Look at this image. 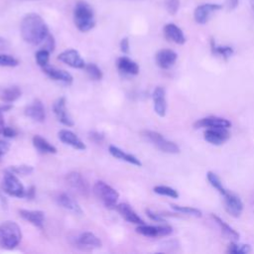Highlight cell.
<instances>
[{"mask_svg": "<svg viewBox=\"0 0 254 254\" xmlns=\"http://www.w3.org/2000/svg\"><path fill=\"white\" fill-rule=\"evenodd\" d=\"M20 32L23 40L31 45H40L50 34L44 19L36 13L25 15L20 24Z\"/></svg>", "mask_w": 254, "mask_h": 254, "instance_id": "1", "label": "cell"}, {"mask_svg": "<svg viewBox=\"0 0 254 254\" xmlns=\"http://www.w3.org/2000/svg\"><path fill=\"white\" fill-rule=\"evenodd\" d=\"M73 23L77 30L82 33H86L94 28V11L86 1H76L73 8Z\"/></svg>", "mask_w": 254, "mask_h": 254, "instance_id": "2", "label": "cell"}, {"mask_svg": "<svg viewBox=\"0 0 254 254\" xmlns=\"http://www.w3.org/2000/svg\"><path fill=\"white\" fill-rule=\"evenodd\" d=\"M22 240L20 226L12 220L4 221L0 224V247L11 250L19 245Z\"/></svg>", "mask_w": 254, "mask_h": 254, "instance_id": "3", "label": "cell"}, {"mask_svg": "<svg viewBox=\"0 0 254 254\" xmlns=\"http://www.w3.org/2000/svg\"><path fill=\"white\" fill-rule=\"evenodd\" d=\"M142 136L151 144H153L157 149L168 154H178L180 153V147L173 141L166 139L161 133L153 130L142 131Z\"/></svg>", "mask_w": 254, "mask_h": 254, "instance_id": "4", "label": "cell"}, {"mask_svg": "<svg viewBox=\"0 0 254 254\" xmlns=\"http://www.w3.org/2000/svg\"><path fill=\"white\" fill-rule=\"evenodd\" d=\"M93 193L108 208L115 207L119 198L118 191L103 181H97L94 184Z\"/></svg>", "mask_w": 254, "mask_h": 254, "instance_id": "5", "label": "cell"}, {"mask_svg": "<svg viewBox=\"0 0 254 254\" xmlns=\"http://www.w3.org/2000/svg\"><path fill=\"white\" fill-rule=\"evenodd\" d=\"M2 189L4 192L15 197H23L25 196V193H26L24 186L22 185L20 180L16 177V174L11 172L10 170H6L4 173V177L2 181Z\"/></svg>", "mask_w": 254, "mask_h": 254, "instance_id": "6", "label": "cell"}, {"mask_svg": "<svg viewBox=\"0 0 254 254\" xmlns=\"http://www.w3.org/2000/svg\"><path fill=\"white\" fill-rule=\"evenodd\" d=\"M229 128L223 127H214V128H206L203 133L204 140L214 146L222 145L230 138Z\"/></svg>", "mask_w": 254, "mask_h": 254, "instance_id": "7", "label": "cell"}, {"mask_svg": "<svg viewBox=\"0 0 254 254\" xmlns=\"http://www.w3.org/2000/svg\"><path fill=\"white\" fill-rule=\"evenodd\" d=\"M66 183L67 185L78 194L87 197L90 192L89 185L85 181V179L81 176V174L77 172H71L66 175Z\"/></svg>", "mask_w": 254, "mask_h": 254, "instance_id": "8", "label": "cell"}, {"mask_svg": "<svg viewBox=\"0 0 254 254\" xmlns=\"http://www.w3.org/2000/svg\"><path fill=\"white\" fill-rule=\"evenodd\" d=\"M221 8H222V6L217 3H204L201 5H198L193 12L194 21L197 24L203 25V24L207 23L210 16L214 12L220 10Z\"/></svg>", "mask_w": 254, "mask_h": 254, "instance_id": "9", "label": "cell"}, {"mask_svg": "<svg viewBox=\"0 0 254 254\" xmlns=\"http://www.w3.org/2000/svg\"><path fill=\"white\" fill-rule=\"evenodd\" d=\"M53 110L57 119L64 125L67 127H72L74 125L73 120L69 116L66 109V100L65 97L62 96L58 98L53 104Z\"/></svg>", "mask_w": 254, "mask_h": 254, "instance_id": "10", "label": "cell"}, {"mask_svg": "<svg viewBox=\"0 0 254 254\" xmlns=\"http://www.w3.org/2000/svg\"><path fill=\"white\" fill-rule=\"evenodd\" d=\"M58 60L73 68H84L86 64L79 53L74 49H68L62 52L58 56Z\"/></svg>", "mask_w": 254, "mask_h": 254, "instance_id": "11", "label": "cell"}, {"mask_svg": "<svg viewBox=\"0 0 254 254\" xmlns=\"http://www.w3.org/2000/svg\"><path fill=\"white\" fill-rule=\"evenodd\" d=\"M225 210L233 217H239L243 210L242 200L238 195L229 190L223 195Z\"/></svg>", "mask_w": 254, "mask_h": 254, "instance_id": "12", "label": "cell"}, {"mask_svg": "<svg viewBox=\"0 0 254 254\" xmlns=\"http://www.w3.org/2000/svg\"><path fill=\"white\" fill-rule=\"evenodd\" d=\"M231 122L225 118L218 117V116H207L196 120L193 123L194 129L200 128H214V127H223V128H230Z\"/></svg>", "mask_w": 254, "mask_h": 254, "instance_id": "13", "label": "cell"}, {"mask_svg": "<svg viewBox=\"0 0 254 254\" xmlns=\"http://www.w3.org/2000/svg\"><path fill=\"white\" fill-rule=\"evenodd\" d=\"M156 63L163 69H169L172 67L178 59V55L171 49H162L156 54Z\"/></svg>", "mask_w": 254, "mask_h": 254, "instance_id": "14", "label": "cell"}, {"mask_svg": "<svg viewBox=\"0 0 254 254\" xmlns=\"http://www.w3.org/2000/svg\"><path fill=\"white\" fill-rule=\"evenodd\" d=\"M154 102V110L160 117H164L167 113V100L166 90L162 86H157L152 94Z\"/></svg>", "mask_w": 254, "mask_h": 254, "instance_id": "15", "label": "cell"}, {"mask_svg": "<svg viewBox=\"0 0 254 254\" xmlns=\"http://www.w3.org/2000/svg\"><path fill=\"white\" fill-rule=\"evenodd\" d=\"M163 31L166 39L170 42H173L178 45H184L187 41L184 32L176 24H173V23L166 24L164 26Z\"/></svg>", "mask_w": 254, "mask_h": 254, "instance_id": "16", "label": "cell"}, {"mask_svg": "<svg viewBox=\"0 0 254 254\" xmlns=\"http://www.w3.org/2000/svg\"><path fill=\"white\" fill-rule=\"evenodd\" d=\"M43 68V71L52 79L56 80V81H61L64 84H71L72 83V75L64 70V69H61V68H57L54 66H50V65H46Z\"/></svg>", "mask_w": 254, "mask_h": 254, "instance_id": "17", "label": "cell"}, {"mask_svg": "<svg viewBox=\"0 0 254 254\" xmlns=\"http://www.w3.org/2000/svg\"><path fill=\"white\" fill-rule=\"evenodd\" d=\"M58 136H59V139L63 143L69 145L76 150H85L86 149V145L77 137V135L75 133H73L70 130L62 129L59 131Z\"/></svg>", "mask_w": 254, "mask_h": 254, "instance_id": "18", "label": "cell"}, {"mask_svg": "<svg viewBox=\"0 0 254 254\" xmlns=\"http://www.w3.org/2000/svg\"><path fill=\"white\" fill-rule=\"evenodd\" d=\"M25 114L37 122H43L46 118V111L43 102L40 99H35L25 108Z\"/></svg>", "mask_w": 254, "mask_h": 254, "instance_id": "19", "label": "cell"}, {"mask_svg": "<svg viewBox=\"0 0 254 254\" xmlns=\"http://www.w3.org/2000/svg\"><path fill=\"white\" fill-rule=\"evenodd\" d=\"M116 210L119 212V214L128 222L134 223V224H143L144 220L135 212V210L125 202L116 204L115 206Z\"/></svg>", "mask_w": 254, "mask_h": 254, "instance_id": "20", "label": "cell"}, {"mask_svg": "<svg viewBox=\"0 0 254 254\" xmlns=\"http://www.w3.org/2000/svg\"><path fill=\"white\" fill-rule=\"evenodd\" d=\"M56 199H57V202L64 209H67V210L73 212L74 214H78V215L82 214V209H81L80 205L68 193L61 192L60 194L57 195Z\"/></svg>", "mask_w": 254, "mask_h": 254, "instance_id": "21", "label": "cell"}, {"mask_svg": "<svg viewBox=\"0 0 254 254\" xmlns=\"http://www.w3.org/2000/svg\"><path fill=\"white\" fill-rule=\"evenodd\" d=\"M20 216L33 224L34 226L38 228L44 227V221H45V213L42 210H28V209H20L19 210Z\"/></svg>", "mask_w": 254, "mask_h": 254, "instance_id": "22", "label": "cell"}, {"mask_svg": "<svg viewBox=\"0 0 254 254\" xmlns=\"http://www.w3.org/2000/svg\"><path fill=\"white\" fill-rule=\"evenodd\" d=\"M76 243L79 246L86 247V248H100L102 246V242L94 233L90 231H86L81 233L77 239Z\"/></svg>", "mask_w": 254, "mask_h": 254, "instance_id": "23", "label": "cell"}, {"mask_svg": "<svg viewBox=\"0 0 254 254\" xmlns=\"http://www.w3.org/2000/svg\"><path fill=\"white\" fill-rule=\"evenodd\" d=\"M117 67L121 72L131 75L138 74L140 69L138 64L128 57H120L117 61Z\"/></svg>", "mask_w": 254, "mask_h": 254, "instance_id": "24", "label": "cell"}, {"mask_svg": "<svg viewBox=\"0 0 254 254\" xmlns=\"http://www.w3.org/2000/svg\"><path fill=\"white\" fill-rule=\"evenodd\" d=\"M108 151L109 153L114 157V158H117L119 160H122V161H125L127 163H130L132 165H135L137 167H141L142 166V163L141 161L135 157L134 155L132 154H129V153H126L124 152L123 150H121L120 148L114 146V145H110L109 148H108Z\"/></svg>", "mask_w": 254, "mask_h": 254, "instance_id": "25", "label": "cell"}, {"mask_svg": "<svg viewBox=\"0 0 254 254\" xmlns=\"http://www.w3.org/2000/svg\"><path fill=\"white\" fill-rule=\"evenodd\" d=\"M210 216H211V218L213 219V221L218 225V227L220 228L221 232H222L225 236H227L228 238L233 239V240H238V238H239V233H238L234 228H232L229 224H227L224 220H222L218 215H216V214H214V213H211Z\"/></svg>", "mask_w": 254, "mask_h": 254, "instance_id": "26", "label": "cell"}, {"mask_svg": "<svg viewBox=\"0 0 254 254\" xmlns=\"http://www.w3.org/2000/svg\"><path fill=\"white\" fill-rule=\"evenodd\" d=\"M32 142H33V145L34 147L41 153H45V154H56L58 151H57V148L50 144L45 138H43L42 136L40 135H35L32 139Z\"/></svg>", "mask_w": 254, "mask_h": 254, "instance_id": "27", "label": "cell"}, {"mask_svg": "<svg viewBox=\"0 0 254 254\" xmlns=\"http://www.w3.org/2000/svg\"><path fill=\"white\" fill-rule=\"evenodd\" d=\"M21 94H22V91H21L20 87L13 85V86L4 88L0 93V98L2 101L6 102V103H11V102H14L15 100H17L21 96Z\"/></svg>", "mask_w": 254, "mask_h": 254, "instance_id": "28", "label": "cell"}, {"mask_svg": "<svg viewBox=\"0 0 254 254\" xmlns=\"http://www.w3.org/2000/svg\"><path fill=\"white\" fill-rule=\"evenodd\" d=\"M206 179H207L208 183L210 184V186H211L214 190H216L222 196L228 191V190L224 188V186L222 185V182H221V180L219 179V177H218L214 172L208 171V172L206 173Z\"/></svg>", "mask_w": 254, "mask_h": 254, "instance_id": "29", "label": "cell"}, {"mask_svg": "<svg viewBox=\"0 0 254 254\" xmlns=\"http://www.w3.org/2000/svg\"><path fill=\"white\" fill-rule=\"evenodd\" d=\"M211 52L213 55H217L223 59H228L233 55V49L229 46H217L213 39L210 41Z\"/></svg>", "mask_w": 254, "mask_h": 254, "instance_id": "30", "label": "cell"}, {"mask_svg": "<svg viewBox=\"0 0 254 254\" xmlns=\"http://www.w3.org/2000/svg\"><path fill=\"white\" fill-rule=\"evenodd\" d=\"M136 231L144 236L147 237H158L159 236V229L158 226H154V225H147L145 223L143 224H139L136 227Z\"/></svg>", "mask_w": 254, "mask_h": 254, "instance_id": "31", "label": "cell"}, {"mask_svg": "<svg viewBox=\"0 0 254 254\" xmlns=\"http://www.w3.org/2000/svg\"><path fill=\"white\" fill-rule=\"evenodd\" d=\"M171 207L178 212L187 214V215H190V216H194V217H201L202 212L201 210H199L198 208L192 207V206H183V205H178V204H171Z\"/></svg>", "mask_w": 254, "mask_h": 254, "instance_id": "32", "label": "cell"}, {"mask_svg": "<svg viewBox=\"0 0 254 254\" xmlns=\"http://www.w3.org/2000/svg\"><path fill=\"white\" fill-rule=\"evenodd\" d=\"M227 253L230 254H247L251 252V247L248 244H240L236 242H231L227 246Z\"/></svg>", "mask_w": 254, "mask_h": 254, "instance_id": "33", "label": "cell"}, {"mask_svg": "<svg viewBox=\"0 0 254 254\" xmlns=\"http://www.w3.org/2000/svg\"><path fill=\"white\" fill-rule=\"evenodd\" d=\"M153 190L155 193L160 194V195H165V196H169L172 198L179 197V192L175 189L168 187V186H162V185L156 186L153 188Z\"/></svg>", "mask_w": 254, "mask_h": 254, "instance_id": "34", "label": "cell"}, {"mask_svg": "<svg viewBox=\"0 0 254 254\" xmlns=\"http://www.w3.org/2000/svg\"><path fill=\"white\" fill-rule=\"evenodd\" d=\"M84 69H85L87 75L93 80H100L103 77V73H102L101 69L95 64L90 63V64H85Z\"/></svg>", "mask_w": 254, "mask_h": 254, "instance_id": "35", "label": "cell"}, {"mask_svg": "<svg viewBox=\"0 0 254 254\" xmlns=\"http://www.w3.org/2000/svg\"><path fill=\"white\" fill-rule=\"evenodd\" d=\"M50 54H51V52L48 51L47 49H44V48L39 50L36 53V56H35L36 62L41 67H44V66L48 65V63H49V60H50Z\"/></svg>", "mask_w": 254, "mask_h": 254, "instance_id": "36", "label": "cell"}, {"mask_svg": "<svg viewBox=\"0 0 254 254\" xmlns=\"http://www.w3.org/2000/svg\"><path fill=\"white\" fill-rule=\"evenodd\" d=\"M19 64V61L10 56V55H5V54H0V65L1 66H9V67H13V66H17Z\"/></svg>", "mask_w": 254, "mask_h": 254, "instance_id": "37", "label": "cell"}, {"mask_svg": "<svg viewBox=\"0 0 254 254\" xmlns=\"http://www.w3.org/2000/svg\"><path fill=\"white\" fill-rule=\"evenodd\" d=\"M8 170H10L11 172H13L16 175H22V176H26V175H30L34 169L32 166H28V165H20V166H11Z\"/></svg>", "mask_w": 254, "mask_h": 254, "instance_id": "38", "label": "cell"}, {"mask_svg": "<svg viewBox=\"0 0 254 254\" xmlns=\"http://www.w3.org/2000/svg\"><path fill=\"white\" fill-rule=\"evenodd\" d=\"M180 5H181L180 0H166L165 1V7H166L168 13L171 15L177 14V12L180 9Z\"/></svg>", "mask_w": 254, "mask_h": 254, "instance_id": "39", "label": "cell"}, {"mask_svg": "<svg viewBox=\"0 0 254 254\" xmlns=\"http://www.w3.org/2000/svg\"><path fill=\"white\" fill-rule=\"evenodd\" d=\"M146 214H147V216H148L150 219H152V220H154V221H157V222H166V219L163 217L162 214L157 213V212L153 211V210L150 209V208H147V209H146Z\"/></svg>", "mask_w": 254, "mask_h": 254, "instance_id": "40", "label": "cell"}, {"mask_svg": "<svg viewBox=\"0 0 254 254\" xmlns=\"http://www.w3.org/2000/svg\"><path fill=\"white\" fill-rule=\"evenodd\" d=\"M44 42H45V47H44V49H47V50L50 51V52H53V51L55 50L56 43H55V39H54L53 35L49 34L48 37L46 38V40H45Z\"/></svg>", "mask_w": 254, "mask_h": 254, "instance_id": "41", "label": "cell"}, {"mask_svg": "<svg viewBox=\"0 0 254 254\" xmlns=\"http://www.w3.org/2000/svg\"><path fill=\"white\" fill-rule=\"evenodd\" d=\"M158 229H159V236H168L173 232L172 226L168 224L158 225Z\"/></svg>", "mask_w": 254, "mask_h": 254, "instance_id": "42", "label": "cell"}, {"mask_svg": "<svg viewBox=\"0 0 254 254\" xmlns=\"http://www.w3.org/2000/svg\"><path fill=\"white\" fill-rule=\"evenodd\" d=\"M89 139L95 143H100L104 140V134L98 131H92L89 133Z\"/></svg>", "mask_w": 254, "mask_h": 254, "instance_id": "43", "label": "cell"}, {"mask_svg": "<svg viewBox=\"0 0 254 254\" xmlns=\"http://www.w3.org/2000/svg\"><path fill=\"white\" fill-rule=\"evenodd\" d=\"M120 50L124 54H128L129 53V51H130V43H129V39L127 37L123 38L120 41Z\"/></svg>", "mask_w": 254, "mask_h": 254, "instance_id": "44", "label": "cell"}, {"mask_svg": "<svg viewBox=\"0 0 254 254\" xmlns=\"http://www.w3.org/2000/svg\"><path fill=\"white\" fill-rule=\"evenodd\" d=\"M3 136L5 137H8V138H13L17 135V131L14 129V128H11V127H5L4 130H3V133H2Z\"/></svg>", "mask_w": 254, "mask_h": 254, "instance_id": "45", "label": "cell"}, {"mask_svg": "<svg viewBox=\"0 0 254 254\" xmlns=\"http://www.w3.org/2000/svg\"><path fill=\"white\" fill-rule=\"evenodd\" d=\"M9 148H10L9 143L0 139V157L5 155L9 151Z\"/></svg>", "mask_w": 254, "mask_h": 254, "instance_id": "46", "label": "cell"}, {"mask_svg": "<svg viewBox=\"0 0 254 254\" xmlns=\"http://www.w3.org/2000/svg\"><path fill=\"white\" fill-rule=\"evenodd\" d=\"M239 0H225V7L227 10L232 11L238 6Z\"/></svg>", "mask_w": 254, "mask_h": 254, "instance_id": "47", "label": "cell"}, {"mask_svg": "<svg viewBox=\"0 0 254 254\" xmlns=\"http://www.w3.org/2000/svg\"><path fill=\"white\" fill-rule=\"evenodd\" d=\"M35 195H36V188H35L34 186H31V187L27 190V191H26V193H25V196L28 197L29 199H33V198L35 197Z\"/></svg>", "mask_w": 254, "mask_h": 254, "instance_id": "48", "label": "cell"}, {"mask_svg": "<svg viewBox=\"0 0 254 254\" xmlns=\"http://www.w3.org/2000/svg\"><path fill=\"white\" fill-rule=\"evenodd\" d=\"M13 108V105L10 104V103H4V104H1L0 105V114L6 112V111H9L10 109Z\"/></svg>", "mask_w": 254, "mask_h": 254, "instance_id": "49", "label": "cell"}, {"mask_svg": "<svg viewBox=\"0 0 254 254\" xmlns=\"http://www.w3.org/2000/svg\"><path fill=\"white\" fill-rule=\"evenodd\" d=\"M5 127L6 126H5V123H4V119L2 117V114H0V134L3 133V130H4Z\"/></svg>", "mask_w": 254, "mask_h": 254, "instance_id": "50", "label": "cell"}, {"mask_svg": "<svg viewBox=\"0 0 254 254\" xmlns=\"http://www.w3.org/2000/svg\"><path fill=\"white\" fill-rule=\"evenodd\" d=\"M0 200H1V202H2V205H3V206H6V204H7V201H6L5 197L1 195V193H0Z\"/></svg>", "mask_w": 254, "mask_h": 254, "instance_id": "51", "label": "cell"}, {"mask_svg": "<svg viewBox=\"0 0 254 254\" xmlns=\"http://www.w3.org/2000/svg\"><path fill=\"white\" fill-rule=\"evenodd\" d=\"M249 2H250V6L252 8V11L254 13V0H249Z\"/></svg>", "mask_w": 254, "mask_h": 254, "instance_id": "52", "label": "cell"}, {"mask_svg": "<svg viewBox=\"0 0 254 254\" xmlns=\"http://www.w3.org/2000/svg\"><path fill=\"white\" fill-rule=\"evenodd\" d=\"M3 43H5V40L0 37V44H3Z\"/></svg>", "mask_w": 254, "mask_h": 254, "instance_id": "53", "label": "cell"}]
</instances>
